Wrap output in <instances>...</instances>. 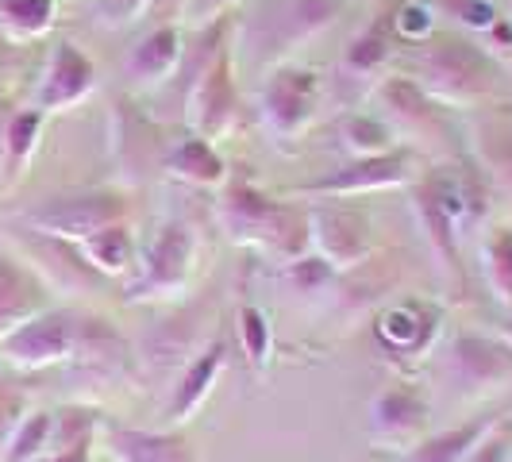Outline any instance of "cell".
Here are the masks:
<instances>
[{
    "label": "cell",
    "instance_id": "ac0fdd59",
    "mask_svg": "<svg viewBox=\"0 0 512 462\" xmlns=\"http://www.w3.org/2000/svg\"><path fill=\"white\" fill-rule=\"evenodd\" d=\"M104 447L112 462H197V451L178 432H143L112 424L104 432Z\"/></svg>",
    "mask_w": 512,
    "mask_h": 462
},
{
    "label": "cell",
    "instance_id": "83f0119b",
    "mask_svg": "<svg viewBox=\"0 0 512 462\" xmlns=\"http://www.w3.org/2000/svg\"><path fill=\"white\" fill-rule=\"evenodd\" d=\"M54 412H27L0 447V462H39L51 451Z\"/></svg>",
    "mask_w": 512,
    "mask_h": 462
},
{
    "label": "cell",
    "instance_id": "d4e9b609",
    "mask_svg": "<svg viewBox=\"0 0 512 462\" xmlns=\"http://www.w3.org/2000/svg\"><path fill=\"white\" fill-rule=\"evenodd\" d=\"M54 0H0V35L12 43L43 39L54 27Z\"/></svg>",
    "mask_w": 512,
    "mask_h": 462
},
{
    "label": "cell",
    "instance_id": "f546056e",
    "mask_svg": "<svg viewBox=\"0 0 512 462\" xmlns=\"http://www.w3.org/2000/svg\"><path fill=\"white\" fill-rule=\"evenodd\" d=\"M97 412L85 409V405H66V409L54 412L51 420V451H66V447H93L97 439Z\"/></svg>",
    "mask_w": 512,
    "mask_h": 462
},
{
    "label": "cell",
    "instance_id": "ffe728a7",
    "mask_svg": "<svg viewBox=\"0 0 512 462\" xmlns=\"http://www.w3.org/2000/svg\"><path fill=\"white\" fill-rule=\"evenodd\" d=\"M439 332V312L432 305H393L382 312L378 320V335L389 351H401V355H416V351H428L432 339Z\"/></svg>",
    "mask_w": 512,
    "mask_h": 462
},
{
    "label": "cell",
    "instance_id": "52a82bcc",
    "mask_svg": "<svg viewBox=\"0 0 512 462\" xmlns=\"http://www.w3.org/2000/svg\"><path fill=\"white\" fill-rule=\"evenodd\" d=\"M320 77L312 70H297V66H274L262 93H258V112L262 124L274 139H297L305 135L308 124L316 120L320 108Z\"/></svg>",
    "mask_w": 512,
    "mask_h": 462
},
{
    "label": "cell",
    "instance_id": "8fae6325",
    "mask_svg": "<svg viewBox=\"0 0 512 462\" xmlns=\"http://www.w3.org/2000/svg\"><path fill=\"white\" fill-rule=\"evenodd\" d=\"M447 378L459 397L497 393L512 382V347L505 339L486 335H459L447 355Z\"/></svg>",
    "mask_w": 512,
    "mask_h": 462
},
{
    "label": "cell",
    "instance_id": "9c48e42d",
    "mask_svg": "<svg viewBox=\"0 0 512 462\" xmlns=\"http://www.w3.org/2000/svg\"><path fill=\"white\" fill-rule=\"evenodd\" d=\"M416 178V154L405 147H393L389 154L374 158H355L343 170H335L332 178H320L301 189H289V197H312V201H339V197H366V193H382L397 189Z\"/></svg>",
    "mask_w": 512,
    "mask_h": 462
},
{
    "label": "cell",
    "instance_id": "44dd1931",
    "mask_svg": "<svg viewBox=\"0 0 512 462\" xmlns=\"http://www.w3.org/2000/svg\"><path fill=\"white\" fill-rule=\"evenodd\" d=\"M497 424H501L497 416H474V420L455 424V428H447V432L424 436L416 447H409V451L401 455V462H466Z\"/></svg>",
    "mask_w": 512,
    "mask_h": 462
},
{
    "label": "cell",
    "instance_id": "2e32d148",
    "mask_svg": "<svg viewBox=\"0 0 512 462\" xmlns=\"http://www.w3.org/2000/svg\"><path fill=\"white\" fill-rule=\"evenodd\" d=\"M224 343H208L205 351H197L193 359L181 366L174 393H170V405H166V420L170 424H189L197 412L205 409V401L212 397V389L224 374Z\"/></svg>",
    "mask_w": 512,
    "mask_h": 462
},
{
    "label": "cell",
    "instance_id": "f1b7e54d",
    "mask_svg": "<svg viewBox=\"0 0 512 462\" xmlns=\"http://www.w3.org/2000/svg\"><path fill=\"white\" fill-rule=\"evenodd\" d=\"M482 274H486L489 293L512 305V228H493L482 243Z\"/></svg>",
    "mask_w": 512,
    "mask_h": 462
},
{
    "label": "cell",
    "instance_id": "9a60e30c",
    "mask_svg": "<svg viewBox=\"0 0 512 462\" xmlns=\"http://www.w3.org/2000/svg\"><path fill=\"white\" fill-rule=\"evenodd\" d=\"M185 47H181V27L178 24H154L143 39H135L124 54V77L131 89L151 93L158 85H166L170 74L181 66Z\"/></svg>",
    "mask_w": 512,
    "mask_h": 462
},
{
    "label": "cell",
    "instance_id": "8992f818",
    "mask_svg": "<svg viewBox=\"0 0 512 462\" xmlns=\"http://www.w3.org/2000/svg\"><path fill=\"white\" fill-rule=\"evenodd\" d=\"M85 320L70 308H43L27 324L12 328L0 339V359L12 370H47L58 362H70L77 351Z\"/></svg>",
    "mask_w": 512,
    "mask_h": 462
},
{
    "label": "cell",
    "instance_id": "836d02e7",
    "mask_svg": "<svg viewBox=\"0 0 512 462\" xmlns=\"http://www.w3.org/2000/svg\"><path fill=\"white\" fill-rule=\"evenodd\" d=\"M389 24L397 27V35H401V39L416 43V39H428V35H432L436 16H432V8H428V4H401V8H397V16H393Z\"/></svg>",
    "mask_w": 512,
    "mask_h": 462
},
{
    "label": "cell",
    "instance_id": "d6a6232c",
    "mask_svg": "<svg viewBox=\"0 0 512 462\" xmlns=\"http://www.w3.org/2000/svg\"><path fill=\"white\" fill-rule=\"evenodd\" d=\"M332 274V266L316 255H301L293 258V262H285V282L293 285L297 293H320L324 285L332 282Z\"/></svg>",
    "mask_w": 512,
    "mask_h": 462
},
{
    "label": "cell",
    "instance_id": "ba28073f",
    "mask_svg": "<svg viewBox=\"0 0 512 462\" xmlns=\"http://www.w3.org/2000/svg\"><path fill=\"white\" fill-rule=\"evenodd\" d=\"M124 216H128V205L120 193H74V197H54L47 205L24 212V228L62 239V243H81L85 235L108 224H124Z\"/></svg>",
    "mask_w": 512,
    "mask_h": 462
},
{
    "label": "cell",
    "instance_id": "d6986e66",
    "mask_svg": "<svg viewBox=\"0 0 512 462\" xmlns=\"http://www.w3.org/2000/svg\"><path fill=\"white\" fill-rule=\"evenodd\" d=\"M77 251L89 262V270L101 278H128L139 266V243L128 224H108V228L85 235L77 243Z\"/></svg>",
    "mask_w": 512,
    "mask_h": 462
},
{
    "label": "cell",
    "instance_id": "e0dca14e",
    "mask_svg": "<svg viewBox=\"0 0 512 462\" xmlns=\"http://www.w3.org/2000/svg\"><path fill=\"white\" fill-rule=\"evenodd\" d=\"M47 308L43 278L12 255H0V339Z\"/></svg>",
    "mask_w": 512,
    "mask_h": 462
},
{
    "label": "cell",
    "instance_id": "cb8c5ba5",
    "mask_svg": "<svg viewBox=\"0 0 512 462\" xmlns=\"http://www.w3.org/2000/svg\"><path fill=\"white\" fill-rule=\"evenodd\" d=\"M385 62H389V16L374 20L347 43V51L339 58V70L351 81H374V77H382Z\"/></svg>",
    "mask_w": 512,
    "mask_h": 462
},
{
    "label": "cell",
    "instance_id": "6da1fadb",
    "mask_svg": "<svg viewBox=\"0 0 512 462\" xmlns=\"http://www.w3.org/2000/svg\"><path fill=\"white\" fill-rule=\"evenodd\" d=\"M216 220L228 231L231 243L239 247H255L262 255L293 262L308 255L312 239H308V212L285 201H270L266 193H258L251 185H235L220 197Z\"/></svg>",
    "mask_w": 512,
    "mask_h": 462
},
{
    "label": "cell",
    "instance_id": "277c9868",
    "mask_svg": "<svg viewBox=\"0 0 512 462\" xmlns=\"http://www.w3.org/2000/svg\"><path fill=\"white\" fill-rule=\"evenodd\" d=\"M197 270V235L189 224L170 220L154 231L147 251L139 255L135 278L128 282V301H178Z\"/></svg>",
    "mask_w": 512,
    "mask_h": 462
},
{
    "label": "cell",
    "instance_id": "7c38bea8",
    "mask_svg": "<svg viewBox=\"0 0 512 462\" xmlns=\"http://www.w3.org/2000/svg\"><path fill=\"white\" fill-rule=\"evenodd\" d=\"M428 401L409 385H389L370 401V443L382 451H409L424 439Z\"/></svg>",
    "mask_w": 512,
    "mask_h": 462
},
{
    "label": "cell",
    "instance_id": "4fadbf2b",
    "mask_svg": "<svg viewBox=\"0 0 512 462\" xmlns=\"http://www.w3.org/2000/svg\"><path fill=\"white\" fill-rule=\"evenodd\" d=\"M97 89V66L89 62V54H81L74 43H54L47 54V66L35 89V112L51 116V112H70Z\"/></svg>",
    "mask_w": 512,
    "mask_h": 462
},
{
    "label": "cell",
    "instance_id": "74e56055",
    "mask_svg": "<svg viewBox=\"0 0 512 462\" xmlns=\"http://www.w3.org/2000/svg\"><path fill=\"white\" fill-rule=\"evenodd\" d=\"M501 339H505V343L512 347V324H505V332H501Z\"/></svg>",
    "mask_w": 512,
    "mask_h": 462
},
{
    "label": "cell",
    "instance_id": "e575fe53",
    "mask_svg": "<svg viewBox=\"0 0 512 462\" xmlns=\"http://www.w3.org/2000/svg\"><path fill=\"white\" fill-rule=\"evenodd\" d=\"M243 0H185V12H181V24L193 27V31H205L216 20H228V12Z\"/></svg>",
    "mask_w": 512,
    "mask_h": 462
},
{
    "label": "cell",
    "instance_id": "d590c367",
    "mask_svg": "<svg viewBox=\"0 0 512 462\" xmlns=\"http://www.w3.org/2000/svg\"><path fill=\"white\" fill-rule=\"evenodd\" d=\"M181 12H185V0H154L151 8V16L158 24H174V20H181Z\"/></svg>",
    "mask_w": 512,
    "mask_h": 462
},
{
    "label": "cell",
    "instance_id": "8d00e7d4",
    "mask_svg": "<svg viewBox=\"0 0 512 462\" xmlns=\"http://www.w3.org/2000/svg\"><path fill=\"white\" fill-rule=\"evenodd\" d=\"M8 108H0V189H4V131H8Z\"/></svg>",
    "mask_w": 512,
    "mask_h": 462
},
{
    "label": "cell",
    "instance_id": "7402d4cb",
    "mask_svg": "<svg viewBox=\"0 0 512 462\" xmlns=\"http://www.w3.org/2000/svg\"><path fill=\"white\" fill-rule=\"evenodd\" d=\"M166 174L178 181H189V185H201V189H216V185L228 181V166H224V158H220V151L212 143L189 135V139H181L178 147L170 151Z\"/></svg>",
    "mask_w": 512,
    "mask_h": 462
},
{
    "label": "cell",
    "instance_id": "30bf717a",
    "mask_svg": "<svg viewBox=\"0 0 512 462\" xmlns=\"http://www.w3.org/2000/svg\"><path fill=\"white\" fill-rule=\"evenodd\" d=\"M308 239L316 258H324L332 270H355L374 251L370 216L351 205H316L308 208Z\"/></svg>",
    "mask_w": 512,
    "mask_h": 462
},
{
    "label": "cell",
    "instance_id": "4316f807",
    "mask_svg": "<svg viewBox=\"0 0 512 462\" xmlns=\"http://www.w3.org/2000/svg\"><path fill=\"white\" fill-rule=\"evenodd\" d=\"M393 139H397L393 128L385 124L382 116H370V112H351V116H343V124H339V143L355 154V158L389 154L397 147Z\"/></svg>",
    "mask_w": 512,
    "mask_h": 462
},
{
    "label": "cell",
    "instance_id": "5bb4252c",
    "mask_svg": "<svg viewBox=\"0 0 512 462\" xmlns=\"http://www.w3.org/2000/svg\"><path fill=\"white\" fill-rule=\"evenodd\" d=\"M378 101H382V120L393 128V135H409V139L443 135L436 101L412 77H385L378 85Z\"/></svg>",
    "mask_w": 512,
    "mask_h": 462
},
{
    "label": "cell",
    "instance_id": "7a4b0ae2",
    "mask_svg": "<svg viewBox=\"0 0 512 462\" xmlns=\"http://www.w3.org/2000/svg\"><path fill=\"white\" fill-rule=\"evenodd\" d=\"M351 8V0H266L239 31V47L255 54V62L282 66L293 51H305Z\"/></svg>",
    "mask_w": 512,
    "mask_h": 462
},
{
    "label": "cell",
    "instance_id": "3957f363",
    "mask_svg": "<svg viewBox=\"0 0 512 462\" xmlns=\"http://www.w3.org/2000/svg\"><path fill=\"white\" fill-rule=\"evenodd\" d=\"M428 97L447 108H474L493 93L497 70L489 54L466 39H447L439 47L420 54V66L412 77Z\"/></svg>",
    "mask_w": 512,
    "mask_h": 462
},
{
    "label": "cell",
    "instance_id": "1f68e13d",
    "mask_svg": "<svg viewBox=\"0 0 512 462\" xmlns=\"http://www.w3.org/2000/svg\"><path fill=\"white\" fill-rule=\"evenodd\" d=\"M151 8L154 0H93V20L108 31H124L143 16H151Z\"/></svg>",
    "mask_w": 512,
    "mask_h": 462
},
{
    "label": "cell",
    "instance_id": "603a6c76",
    "mask_svg": "<svg viewBox=\"0 0 512 462\" xmlns=\"http://www.w3.org/2000/svg\"><path fill=\"white\" fill-rule=\"evenodd\" d=\"M39 135H43V112L24 108V112L8 116V131H4V189H12L27 174L31 158L39 151Z\"/></svg>",
    "mask_w": 512,
    "mask_h": 462
},
{
    "label": "cell",
    "instance_id": "5b68a950",
    "mask_svg": "<svg viewBox=\"0 0 512 462\" xmlns=\"http://www.w3.org/2000/svg\"><path fill=\"white\" fill-rule=\"evenodd\" d=\"M185 120L189 131L205 143H224L239 128V89H235V54L231 47L216 54L205 70L189 77L185 93Z\"/></svg>",
    "mask_w": 512,
    "mask_h": 462
},
{
    "label": "cell",
    "instance_id": "484cf974",
    "mask_svg": "<svg viewBox=\"0 0 512 462\" xmlns=\"http://www.w3.org/2000/svg\"><path fill=\"white\" fill-rule=\"evenodd\" d=\"M416 216H420V228H424V235H428V247H432L436 262L455 270V266H459V251H455V220H451V212L432 197L428 185H424L420 197H416Z\"/></svg>",
    "mask_w": 512,
    "mask_h": 462
},
{
    "label": "cell",
    "instance_id": "4dcf8cb0",
    "mask_svg": "<svg viewBox=\"0 0 512 462\" xmlns=\"http://www.w3.org/2000/svg\"><path fill=\"white\" fill-rule=\"evenodd\" d=\"M239 343H243V355L251 359L255 370H262L270 362V351H274V332H270V320L266 312L255 305L239 308Z\"/></svg>",
    "mask_w": 512,
    "mask_h": 462
}]
</instances>
